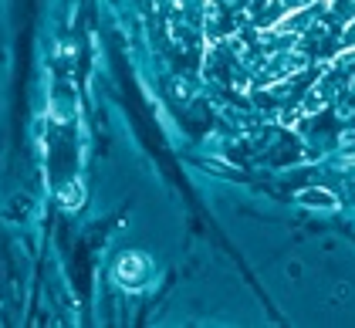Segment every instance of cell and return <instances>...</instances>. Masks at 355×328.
I'll list each match as a JSON object with an SVG mask.
<instances>
[{"instance_id":"cell-1","label":"cell","mask_w":355,"mask_h":328,"mask_svg":"<svg viewBox=\"0 0 355 328\" xmlns=\"http://www.w3.org/2000/svg\"><path fill=\"white\" fill-rule=\"evenodd\" d=\"M146 264H149V261H146L142 254H125V257L119 261V268H115L119 284H122V288H132V291L142 288V284H146V274H149Z\"/></svg>"},{"instance_id":"cell-2","label":"cell","mask_w":355,"mask_h":328,"mask_svg":"<svg viewBox=\"0 0 355 328\" xmlns=\"http://www.w3.org/2000/svg\"><path fill=\"white\" fill-rule=\"evenodd\" d=\"M298 203L301 207H315V210H335V207H338V196L318 187V190H301Z\"/></svg>"},{"instance_id":"cell-3","label":"cell","mask_w":355,"mask_h":328,"mask_svg":"<svg viewBox=\"0 0 355 328\" xmlns=\"http://www.w3.org/2000/svg\"><path fill=\"white\" fill-rule=\"evenodd\" d=\"M61 203H64V207H78V203H82V187L75 183V190L64 193V196H61Z\"/></svg>"}]
</instances>
